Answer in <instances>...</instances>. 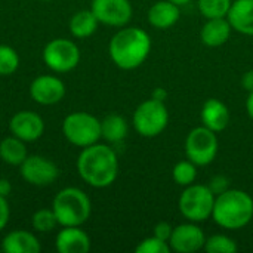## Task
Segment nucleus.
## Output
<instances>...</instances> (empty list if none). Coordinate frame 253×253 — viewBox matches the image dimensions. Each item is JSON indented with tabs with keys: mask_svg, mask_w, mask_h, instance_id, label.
<instances>
[{
	"mask_svg": "<svg viewBox=\"0 0 253 253\" xmlns=\"http://www.w3.org/2000/svg\"><path fill=\"white\" fill-rule=\"evenodd\" d=\"M79 176L93 188L110 187L119 175V159L116 151L105 144L84 147L77 157Z\"/></svg>",
	"mask_w": 253,
	"mask_h": 253,
	"instance_id": "f257e3e1",
	"label": "nucleus"
},
{
	"mask_svg": "<svg viewBox=\"0 0 253 253\" xmlns=\"http://www.w3.org/2000/svg\"><path fill=\"white\" fill-rule=\"evenodd\" d=\"M151 50L148 33L139 27L119 30L110 40L108 52L111 61L122 70H135L145 62Z\"/></svg>",
	"mask_w": 253,
	"mask_h": 253,
	"instance_id": "f03ea898",
	"label": "nucleus"
},
{
	"mask_svg": "<svg viewBox=\"0 0 253 253\" xmlns=\"http://www.w3.org/2000/svg\"><path fill=\"white\" fill-rule=\"evenodd\" d=\"M212 218L227 230H240L253 219V199L242 190L228 188L216 196Z\"/></svg>",
	"mask_w": 253,
	"mask_h": 253,
	"instance_id": "7ed1b4c3",
	"label": "nucleus"
},
{
	"mask_svg": "<svg viewBox=\"0 0 253 253\" xmlns=\"http://www.w3.org/2000/svg\"><path fill=\"white\" fill-rule=\"evenodd\" d=\"M52 211L61 227H82L90 218L92 203L83 190L67 187L53 197Z\"/></svg>",
	"mask_w": 253,
	"mask_h": 253,
	"instance_id": "20e7f679",
	"label": "nucleus"
},
{
	"mask_svg": "<svg viewBox=\"0 0 253 253\" xmlns=\"http://www.w3.org/2000/svg\"><path fill=\"white\" fill-rule=\"evenodd\" d=\"M62 133L76 147L93 145L101 139V120L86 111L71 113L62 122Z\"/></svg>",
	"mask_w": 253,
	"mask_h": 253,
	"instance_id": "39448f33",
	"label": "nucleus"
},
{
	"mask_svg": "<svg viewBox=\"0 0 253 253\" xmlns=\"http://www.w3.org/2000/svg\"><path fill=\"white\" fill-rule=\"evenodd\" d=\"M216 196L208 185L191 184L188 185L178 202L179 212L191 222H203L212 216Z\"/></svg>",
	"mask_w": 253,
	"mask_h": 253,
	"instance_id": "423d86ee",
	"label": "nucleus"
},
{
	"mask_svg": "<svg viewBox=\"0 0 253 253\" xmlns=\"http://www.w3.org/2000/svg\"><path fill=\"white\" fill-rule=\"evenodd\" d=\"M133 127L144 138L159 136L169 123V111L165 102L147 99L141 102L133 113Z\"/></svg>",
	"mask_w": 253,
	"mask_h": 253,
	"instance_id": "0eeeda50",
	"label": "nucleus"
},
{
	"mask_svg": "<svg viewBox=\"0 0 253 253\" xmlns=\"http://www.w3.org/2000/svg\"><path fill=\"white\" fill-rule=\"evenodd\" d=\"M218 136L203 125L194 127L185 139V154L196 166L211 165L218 154Z\"/></svg>",
	"mask_w": 253,
	"mask_h": 253,
	"instance_id": "6e6552de",
	"label": "nucleus"
},
{
	"mask_svg": "<svg viewBox=\"0 0 253 253\" xmlns=\"http://www.w3.org/2000/svg\"><path fill=\"white\" fill-rule=\"evenodd\" d=\"M44 64L55 73H68L80 62L79 46L68 39H53L43 49Z\"/></svg>",
	"mask_w": 253,
	"mask_h": 253,
	"instance_id": "1a4fd4ad",
	"label": "nucleus"
},
{
	"mask_svg": "<svg viewBox=\"0 0 253 253\" xmlns=\"http://www.w3.org/2000/svg\"><path fill=\"white\" fill-rule=\"evenodd\" d=\"M19 173L30 185L47 187L58 179L59 169L50 159L33 154L27 156V159L19 165Z\"/></svg>",
	"mask_w": 253,
	"mask_h": 253,
	"instance_id": "9d476101",
	"label": "nucleus"
},
{
	"mask_svg": "<svg viewBox=\"0 0 253 253\" xmlns=\"http://www.w3.org/2000/svg\"><path fill=\"white\" fill-rule=\"evenodd\" d=\"M90 10L101 24L110 27H125L133 13L129 0H92Z\"/></svg>",
	"mask_w": 253,
	"mask_h": 253,
	"instance_id": "9b49d317",
	"label": "nucleus"
},
{
	"mask_svg": "<svg viewBox=\"0 0 253 253\" xmlns=\"http://www.w3.org/2000/svg\"><path fill=\"white\" fill-rule=\"evenodd\" d=\"M30 96L40 105H55L65 96V84L56 76L43 74L30 84Z\"/></svg>",
	"mask_w": 253,
	"mask_h": 253,
	"instance_id": "f8f14e48",
	"label": "nucleus"
},
{
	"mask_svg": "<svg viewBox=\"0 0 253 253\" xmlns=\"http://www.w3.org/2000/svg\"><path fill=\"white\" fill-rule=\"evenodd\" d=\"M206 237L203 230L196 222L181 224L173 228L169 239V246L178 253H194L205 248Z\"/></svg>",
	"mask_w": 253,
	"mask_h": 253,
	"instance_id": "ddd939ff",
	"label": "nucleus"
},
{
	"mask_svg": "<svg viewBox=\"0 0 253 253\" xmlns=\"http://www.w3.org/2000/svg\"><path fill=\"white\" fill-rule=\"evenodd\" d=\"M10 133L24 142H34L40 139L44 133V122L43 119L30 110L18 111L12 116L9 122Z\"/></svg>",
	"mask_w": 253,
	"mask_h": 253,
	"instance_id": "4468645a",
	"label": "nucleus"
},
{
	"mask_svg": "<svg viewBox=\"0 0 253 253\" xmlns=\"http://www.w3.org/2000/svg\"><path fill=\"white\" fill-rule=\"evenodd\" d=\"M55 248L59 253H87L90 251V239L80 227H62L56 234Z\"/></svg>",
	"mask_w": 253,
	"mask_h": 253,
	"instance_id": "2eb2a0df",
	"label": "nucleus"
},
{
	"mask_svg": "<svg viewBox=\"0 0 253 253\" xmlns=\"http://www.w3.org/2000/svg\"><path fill=\"white\" fill-rule=\"evenodd\" d=\"M200 119L205 127L218 133L225 130L227 126L230 125V110L222 101L216 98H211L203 104Z\"/></svg>",
	"mask_w": 253,
	"mask_h": 253,
	"instance_id": "dca6fc26",
	"label": "nucleus"
},
{
	"mask_svg": "<svg viewBox=\"0 0 253 253\" xmlns=\"http://www.w3.org/2000/svg\"><path fill=\"white\" fill-rule=\"evenodd\" d=\"M1 251L4 253H39L42 251V245L33 233L13 230L3 237Z\"/></svg>",
	"mask_w": 253,
	"mask_h": 253,
	"instance_id": "f3484780",
	"label": "nucleus"
},
{
	"mask_svg": "<svg viewBox=\"0 0 253 253\" xmlns=\"http://www.w3.org/2000/svg\"><path fill=\"white\" fill-rule=\"evenodd\" d=\"M181 16V9L170 0L156 1L148 10V22L159 30H168L173 27Z\"/></svg>",
	"mask_w": 253,
	"mask_h": 253,
	"instance_id": "a211bd4d",
	"label": "nucleus"
},
{
	"mask_svg": "<svg viewBox=\"0 0 253 253\" xmlns=\"http://www.w3.org/2000/svg\"><path fill=\"white\" fill-rule=\"evenodd\" d=\"M227 19L233 30L253 36V0H236L231 3Z\"/></svg>",
	"mask_w": 253,
	"mask_h": 253,
	"instance_id": "6ab92c4d",
	"label": "nucleus"
},
{
	"mask_svg": "<svg viewBox=\"0 0 253 253\" xmlns=\"http://www.w3.org/2000/svg\"><path fill=\"white\" fill-rule=\"evenodd\" d=\"M231 30L233 28L227 18H211L202 27L200 39L203 44L209 47H218L230 40Z\"/></svg>",
	"mask_w": 253,
	"mask_h": 253,
	"instance_id": "aec40b11",
	"label": "nucleus"
},
{
	"mask_svg": "<svg viewBox=\"0 0 253 253\" xmlns=\"http://www.w3.org/2000/svg\"><path fill=\"white\" fill-rule=\"evenodd\" d=\"M129 132V126L125 117L119 114H110L101 120V138L110 144L122 142Z\"/></svg>",
	"mask_w": 253,
	"mask_h": 253,
	"instance_id": "412c9836",
	"label": "nucleus"
},
{
	"mask_svg": "<svg viewBox=\"0 0 253 253\" xmlns=\"http://www.w3.org/2000/svg\"><path fill=\"white\" fill-rule=\"evenodd\" d=\"M25 142L15 135H10L0 142V159L10 166H19L27 159Z\"/></svg>",
	"mask_w": 253,
	"mask_h": 253,
	"instance_id": "4be33fe9",
	"label": "nucleus"
},
{
	"mask_svg": "<svg viewBox=\"0 0 253 253\" xmlns=\"http://www.w3.org/2000/svg\"><path fill=\"white\" fill-rule=\"evenodd\" d=\"M98 24L99 21L90 9L79 10L70 19V33L76 39H86V37H90L96 31Z\"/></svg>",
	"mask_w": 253,
	"mask_h": 253,
	"instance_id": "5701e85b",
	"label": "nucleus"
},
{
	"mask_svg": "<svg viewBox=\"0 0 253 253\" xmlns=\"http://www.w3.org/2000/svg\"><path fill=\"white\" fill-rule=\"evenodd\" d=\"M231 0H199V10L200 13L206 18H227L230 7H231Z\"/></svg>",
	"mask_w": 253,
	"mask_h": 253,
	"instance_id": "b1692460",
	"label": "nucleus"
},
{
	"mask_svg": "<svg viewBox=\"0 0 253 253\" xmlns=\"http://www.w3.org/2000/svg\"><path fill=\"white\" fill-rule=\"evenodd\" d=\"M172 176L178 185L188 187V185L194 184V181L197 178V166L191 160L178 162L172 170Z\"/></svg>",
	"mask_w": 253,
	"mask_h": 253,
	"instance_id": "393cba45",
	"label": "nucleus"
},
{
	"mask_svg": "<svg viewBox=\"0 0 253 253\" xmlns=\"http://www.w3.org/2000/svg\"><path fill=\"white\" fill-rule=\"evenodd\" d=\"M58 219L55 212L50 209H39L37 212L33 213L31 216V227L37 231V233H50L52 230L56 228Z\"/></svg>",
	"mask_w": 253,
	"mask_h": 253,
	"instance_id": "a878e982",
	"label": "nucleus"
},
{
	"mask_svg": "<svg viewBox=\"0 0 253 253\" xmlns=\"http://www.w3.org/2000/svg\"><path fill=\"white\" fill-rule=\"evenodd\" d=\"M203 249L208 253H236L239 251V246L231 237L224 234H215L206 239Z\"/></svg>",
	"mask_w": 253,
	"mask_h": 253,
	"instance_id": "bb28decb",
	"label": "nucleus"
},
{
	"mask_svg": "<svg viewBox=\"0 0 253 253\" xmlns=\"http://www.w3.org/2000/svg\"><path fill=\"white\" fill-rule=\"evenodd\" d=\"M19 67V55L18 52L7 46L0 44V76H10Z\"/></svg>",
	"mask_w": 253,
	"mask_h": 253,
	"instance_id": "cd10ccee",
	"label": "nucleus"
},
{
	"mask_svg": "<svg viewBox=\"0 0 253 253\" xmlns=\"http://www.w3.org/2000/svg\"><path fill=\"white\" fill-rule=\"evenodd\" d=\"M135 252L136 253H169L170 252V246L168 242L156 237V236H151V237H147L144 240L139 242V245L135 248Z\"/></svg>",
	"mask_w": 253,
	"mask_h": 253,
	"instance_id": "c85d7f7f",
	"label": "nucleus"
},
{
	"mask_svg": "<svg viewBox=\"0 0 253 253\" xmlns=\"http://www.w3.org/2000/svg\"><path fill=\"white\" fill-rule=\"evenodd\" d=\"M208 187L211 188V191L215 196H219V194H222L224 191H227L230 188V181L224 175H216V176H213L211 179V184Z\"/></svg>",
	"mask_w": 253,
	"mask_h": 253,
	"instance_id": "c756f323",
	"label": "nucleus"
},
{
	"mask_svg": "<svg viewBox=\"0 0 253 253\" xmlns=\"http://www.w3.org/2000/svg\"><path fill=\"white\" fill-rule=\"evenodd\" d=\"M172 231H173V227L169 224V222H159L156 227H154V230H153V236H156V237H159V239H162V240H165V242H168L169 243V239H170V236H172Z\"/></svg>",
	"mask_w": 253,
	"mask_h": 253,
	"instance_id": "7c9ffc66",
	"label": "nucleus"
},
{
	"mask_svg": "<svg viewBox=\"0 0 253 253\" xmlns=\"http://www.w3.org/2000/svg\"><path fill=\"white\" fill-rule=\"evenodd\" d=\"M10 218V206L7 203V199L0 196V231L4 230Z\"/></svg>",
	"mask_w": 253,
	"mask_h": 253,
	"instance_id": "2f4dec72",
	"label": "nucleus"
},
{
	"mask_svg": "<svg viewBox=\"0 0 253 253\" xmlns=\"http://www.w3.org/2000/svg\"><path fill=\"white\" fill-rule=\"evenodd\" d=\"M242 84L249 93L253 92V70H249L245 73V76L242 77Z\"/></svg>",
	"mask_w": 253,
	"mask_h": 253,
	"instance_id": "473e14b6",
	"label": "nucleus"
},
{
	"mask_svg": "<svg viewBox=\"0 0 253 253\" xmlns=\"http://www.w3.org/2000/svg\"><path fill=\"white\" fill-rule=\"evenodd\" d=\"M151 98L165 102L166 98H168V90H166L165 87H156V89L153 90V93H151Z\"/></svg>",
	"mask_w": 253,
	"mask_h": 253,
	"instance_id": "72a5a7b5",
	"label": "nucleus"
},
{
	"mask_svg": "<svg viewBox=\"0 0 253 253\" xmlns=\"http://www.w3.org/2000/svg\"><path fill=\"white\" fill-rule=\"evenodd\" d=\"M10 191H12V185H10V182H9L7 179L0 178V196L7 197V196L10 194Z\"/></svg>",
	"mask_w": 253,
	"mask_h": 253,
	"instance_id": "f704fd0d",
	"label": "nucleus"
},
{
	"mask_svg": "<svg viewBox=\"0 0 253 253\" xmlns=\"http://www.w3.org/2000/svg\"><path fill=\"white\" fill-rule=\"evenodd\" d=\"M246 111H248V116L253 120V92H251L249 96H248V101H246Z\"/></svg>",
	"mask_w": 253,
	"mask_h": 253,
	"instance_id": "c9c22d12",
	"label": "nucleus"
},
{
	"mask_svg": "<svg viewBox=\"0 0 253 253\" xmlns=\"http://www.w3.org/2000/svg\"><path fill=\"white\" fill-rule=\"evenodd\" d=\"M170 1H173V3H175V4H178V6H182V4L190 3L191 0H170Z\"/></svg>",
	"mask_w": 253,
	"mask_h": 253,
	"instance_id": "e433bc0d",
	"label": "nucleus"
},
{
	"mask_svg": "<svg viewBox=\"0 0 253 253\" xmlns=\"http://www.w3.org/2000/svg\"><path fill=\"white\" fill-rule=\"evenodd\" d=\"M42 1H49V0H42Z\"/></svg>",
	"mask_w": 253,
	"mask_h": 253,
	"instance_id": "4c0bfd02",
	"label": "nucleus"
}]
</instances>
